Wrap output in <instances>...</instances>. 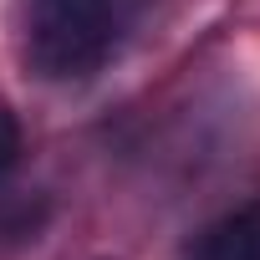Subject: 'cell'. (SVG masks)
<instances>
[{
	"mask_svg": "<svg viewBox=\"0 0 260 260\" xmlns=\"http://www.w3.org/2000/svg\"><path fill=\"white\" fill-rule=\"evenodd\" d=\"M16 158H21V122H16L11 102L0 97V174H6Z\"/></svg>",
	"mask_w": 260,
	"mask_h": 260,
	"instance_id": "obj_3",
	"label": "cell"
},
{
	"mask_svg": "<svg viewBox=\"0 0 260 260\" xmlns=\"http://www.w3.org/2000/svg\"><path fill=\"white\" fill-rule=\"evenodd\" d=\"M184 260H260V194L230 214H219Z\"/></svg>",
	"mask_w": 260,
	"mask_h": 260,
	"instance_id": "obj_2",
	"label": "cell"
},
{
	"mask_svg": "<svg viewBox=\"0 0 260 260\" xmlns=\"http://www.w3.org/2000/svg\"><path fill=\"white\" fill-rule=\"evenodd\" d=\"M117 41V0H26L21 51L41 82H87Z\"/></svg>",
	"mask_w": 260,
	"mask_h": 260,
	"instance_id": "obj_1",
	"label": "cell"
}]
</instances>
